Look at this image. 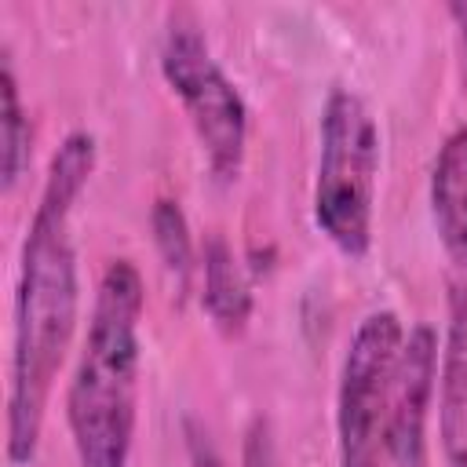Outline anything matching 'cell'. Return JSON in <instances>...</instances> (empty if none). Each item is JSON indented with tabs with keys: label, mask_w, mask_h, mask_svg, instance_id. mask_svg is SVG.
I'll return each mask as SVG.
<instances>
[{
	"label": "cell",
	"mask_w": 467,
	"mask_h": 467,
	"mask_svg": "<svg viewBox=\"0 0 467 467\" xmlns=\"http://www.w3.org/2000/svg\"><path fill=\"white\" fill-rule=\"evenodd\" d=\"M241 463H244V467H281L274 423H270L266 416H252V420H248L244 441H241Z\"/></svg>",
	"instance_id": "7c38bea8"
},
{
	"label": "cell",
	"mask_w": 467,
	"mask_h": 467,
	"mask_svg": "<svg viewBox=\"0 0 467 467\" xmlns=\"http://www.w3.org/2000/svg\"><path fill=\"white\" fill-rule=\"evenodd\" d=\"M449 18H452V26H456L460 55H463V73H467V0H452V4H449Z\"/></svg>",
	"instance_id": "5bb4252c"
},
{
	"label": "cell",
	"mask_w": 467,
	"mask_h": 467,
	"mask_svg": "<svg viewBox=\"0 0 467 467\" xmlns=\"http://www.w3.org/2000/svg\"><path fill=\"white\" fill-rule=\"evenodd\" d=\"M438 379V332L416 321L398 350L387 398V460L390 467H427V416Z\"/></svg>",
	"instance_id": "8992f818"
},
{
	"label": "cell",
	"mask_w": 467,
	"mask_h": 467,
	"mask_svg": "<svg viewBox=\"0 0 467 467\" xmlns=\"http://www.w3.org/2000/svg\"><path fill=\"white\" fill-rule=\"evenodd\" d=\"M150 226H153V244H157L168 274L186 292L197 263H193V237H190V223H186L182 204L171 197H157L153 212H150Z\"/></svg>",
	"instance_id": "8fae6325"
},
{
	"label": "cell",
	"mask_w": 467,
	"mask_h": 467,
	"mask_svg": "<svg viewBox=\"0 0 467 467\" xmlns=\"http://www.w3.org/2000/svg\"><path fill=\"white\" fill-rule=\"evenodd\" d=\"M161 73L179 95L212 175L219 182H234L241 175L248 150V106L237 84L212 55L201 22L190 11L168 15V33L161 44Z\"/></svg>",
	"instance_id": "277c9868"
},
{
	"label": "cell",
	"mask_w": 467,
	"mask_h": 467,
	"mask_svg": "<svg viewBox=\"0 0 467 467\" xmlns=\"http://www.w3.org/2000/svg\"><path fill=\"white\" fill-rule=\"evenodd\" d=\"M95 171V135L77 128L51 153L33 219L26 226L18 285H15V328H11V372H7V460L15 467L33 463L47 398L77 332L80 270L73 244V208Z\"/></svg>",
	"instance_id": "6da1fadb"
},
{
	"label": "cell",
	"mask_w": 467,
	"mask_h": 467,
	"mask_svg": "<svg viewBox=\"0 0 467 467\" xmlns=\"http://www.w3.org/2000/svg\"><path fill=\"white\" fill-rule=\"evenodd\" d=\"M139 317L142 274L131 259H109L66 390V423L80 467H128L131 460L142 361Z\"/></svg>",
	"instance_id": "7a4b0ae2"
},
{
	"label": "cell",
	"mask_w": 467,
	"mask_h": 467,
	"mask_svg": "<svg viewBox=\"0 0 467 467\" xmlns=\"http://www.w3.org/2000/svg\"><path fill=\"white\" fill-rule=\"evenodd\" d=\"M186 452H190V467H226V460L219 456L204 427H197L193 420H186Z\"/></svg>",
	"instance_id": "4fadbf2b"
},
{
	"label": "cell",
	"mask_w": 467,
	"mask_h": 467,
	"mask_svg": "<svg viewBox=\"0 0 467 467\" xmlns=\"http://www.w3.org/2000/svg\"><path fill=\"white\" fill-rule=\"evenodd\" d=\"M438 431L449 467H467V281L449 292V328L438 368Z\"/></svg>",
	"instance_id": "52a82bcc"
},
{
	"label": "cell",
	"mask_w": 467,
	"mask_h": 467,
	"mask_svg": "<svg viewBox=\"0 0 467 467\" xmlns=\"http://www.w3.org/2000/svg\"><path fill=\"white\" fill-rule=\"evenodd\" d=\"M405 325L394 310H372L358 321L336 390L339 467H383L387 460V398Z\"/></svg>",
	"instance_id": "5b68a950"
},
{
	"label": "cell",
	"mask_w": 467,
	"mask_h": 467,
	"mask_svg": "<svg viewBox=\"0 0 467 467\" xmlns=\"http://www.w3.org/2000/svg\"><path fill=\"white\" fill-rule=\"evenodd\" d=\"M431 215L449 259L467 277V124L452 128L431 168Z\"/></svg>",
	"instance_id": "ba28073f"
},
{
	"label": "cell",
	"mask_w": 467,
	"mask_h": 467,
	"mask_svg": "<svg viewBox=\"0 0 467 467\" xmlns=\"http://www.w3.org/2000/svg\"><path fill=\"white\" fill-rule=\"evenodd\" d=\"M204 310L226 336H237L252 317V285L219 234L204 241Z\"/></svg>",
	"instance_id": "9c48e42d"
},
{
	"label": "cell",
	"mask_w": 467,
	"mask_h": 467,
	"mask_svg": "<svg viewBox=\"0 0 467 467\" xmlns=\"http://www.w3.org/2000/svg\"><path fill=\"white\" fill-rule=\"evenodd\" d=\"M376 175H379L376 117L358 91L332 88L321 109L314 223L350 259H361L372 244Z\"/></svg>",
	"instance_id": "3957f363"
},
{
	"label": "cell",
	"mask_w": 467,
	"mask_h": 467,
	"mask_svg": "<svg viewBox=\"0 0 467 467\" xmlns=\"http://www.w3.org/2000/svg\"><path fill=\"white\" fill-rule=\"evenodd\" d=\"M26 168H29V117L18 99L11 55L4 51V62H0V182L4 190H15Z\"/></svg>",
	"instance_id": "30bf717a"
}]
</instances>
